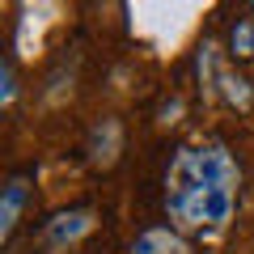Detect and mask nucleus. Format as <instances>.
Returning <instances> with one entry per match:
<instances>
[{"mask_svg": "<svg viewBox=\"0 0 254 254\" xmlns=\"http://www.w3.org/2000/svg\"><path fill=\"white\" fill-rule=\"evenodd\" d=\"M17 98V72H13V60H0V106H13Z\"/></svg>", "mask_w": 254, "mask_h": 254, "instance_id": "1a4fd4ad", "label": "nucleus"}, {"mask_svg": "<svg viewBox=\"0 0 254 254\" xmlns=\"http://www.w3.org/2000/svg\"><path fill=\"white\" fill-rule=\"evenodd\" d=\"M220 98H225L229 106H237V110H250L254 106V85L246 81L242 72L225 68V76H220Z\"/></svg>", "mask_w": 254, "mask_h": 254, "instance_id": "0eeeda50", "label": "nucleus"}, {"mask_svg": "<svg viewBox=\"0 0 254 254\" xmlns=\"http://www.w3.org/2000/svg\"><path fill=\"white\" fill-rule=\"evenodd\" d=\"M93 225H98V216H93L89 208H68V212H55L51 220L43 225V250L51 254H64V250H72L76 242H85V237L93 233Z\"/></svg>", "mask_w": 254, "mask_h": 254, "instance_id": "f03ea898", "label": "nucleus"}, {"mask_svg": "<svg viewBox=\"0 0 254 254\" xmlns=\"http://www.w3.org/2000/svg\"><path fill=\"white\" fill-rule=\"evenodd\" d=\"M195 76H199L203 102H216V98H220V76H225L220 43H216V38H203V43H199V51H195Z\"/></svg>", "mask_w": 254, "mask_h": 254, "instance_id": "39448f33", "label": "nucleus"}, {"mask_svg": "<svg viewBox=\"0 0 254 254\" xmlns=\"http://www.w3.org/2000/svg\"><path fill=\"white\" fill-rule=\"evenodd\" d=\"M131 254H187V242H182L174 229H144V233L131 242Z\"/></svg>", "mask_w": 254, "mask_h": 254, "instance_id": "423d86ee", "label": "nucleus"}, {"mask_svg": "<svg viewBox=\"0 0 254 254\" xmlns=\"http://www.w3.org/2000/svg\"><path fill=\"white\" fill-rule=\"evenodd\" d=\"M229 47H233L237 60H250V55H254V21H250V17H242V21L233 26V38H229Z\"/></svg>", "mask_w": 254, "mask_h": 254, "instance_id": "6e6552de", "label": "nucleus"}, {"mask_svg": "<svg viewBox=\"0 0 254 254\" xmlns=\"http://www.w3.org/2000/svg\"><path fill=\"white\" fill-rule=\"evenodd\" d=\"M119 153H123V123H119L115 115L98 119V123L89 127V136H85V161L93 165V170H110V165L119 161Z\"/></svg>", "mask_w": 254, "mask_h": 254, "instance_id": "7ed1b4c3", "label": "nucleus"}, {"mask_svg": "<svg viewBox=\"0 0 254 254\" xmlns=\"http://www.w3.org/2000/svg\"><path fill=\"white\" fill-rule=\"evenodd\" d=\"M242 165L225 140L182 144L165 170V216L182 233H220L237 212Z\"/></svg>", "mask_w": 254, "mask_h": 254, "instance_id": "f257e3e1", "label": "nucleus"}, {"mask_svg": "<svg viewBox=\"0 0 254 254\" xmlns=\"http://www.w3.org/2000/svg\"><path fill=\"white\" fill-rule=\"evenodd\" d=\"M178 115H182V98H170L161 106V123H178Z\"/></svg>", "mask_w": 254, "mask_h": 254, "instance_id": "9d476101", "label": "nucleus"}, {"mask_svg": "<svg viewBox=\"0 0 254 254\" xmlns=\"http://www.w3.org/2000/svg\"><path fill=\"white\" fill-rule=\"evenodd\" d=\"M26 203H30V178L13 174V178L4 182V195H0V242H9V237L17 233Z\"/></svg>", "mask_w": 254, "mask_h": 254, "instance_id": "20e7f679", "label": "nucleus"}]
</instances>
